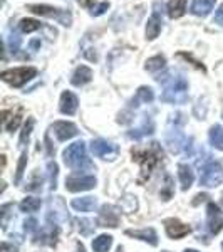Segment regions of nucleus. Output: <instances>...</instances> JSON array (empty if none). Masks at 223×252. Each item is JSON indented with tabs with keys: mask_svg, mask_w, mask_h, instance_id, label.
Here are the masks:
<instances>
[{
	"mask_svg": "<svg viewBox=\"0 0 223 252\" xmlns=\"http://www.w3.org/2000/svg\"><path fill=\"white\" fill-rule=\"evenodd\" d=\"M57 234H59L57 225H52V223H49V225H46L37 234L35 242H37V244L39 242L40 244H47V246H56V242H57Z\"/></svg>",
	"mask_w": 223,
	"mask_h": 252,
	"instance_id": "obj_17",
	"label": "nucleus"
},
{
	"mask_svg": "<svg viewBox=\"0 0 223 252\" xmlns=\"http://www.w3.org/2000/svg\"><path fill=\"white\" fill-rule=\"evenodd\" d=\"M215 2L217 0H193L192 3V14L198 15V17H205L213 10Z\"/></svg>",
	"mask_w": 223,
	"mask_h": 252,
	"instance_id": "obj_20",
	"label": "nucleus"
},
{
	"mask_svg": "<svg viewBox=\"0 0 223 252\" xmlns=\"http://www.w3.org/2000/svg\"><path fill=\"white\" fill-rule=\"evenodd\" d=\"M108 9H109V2H99L89 12H91V15H94V17H99V15H103Z\"/></svg>",
	"mask_w": 223,
	"mask_h": 252,
	"instance_id": "obj_36",
	"label": "nucleus"
},
{
	"mask_svg": "<svg viewBox=\"0 0 223 252\" xmlns=\"http://www.w3.org/2000/svg\"><path fill=\"white\" fill-rule=\"evenodd\" d=\"M165 64H166V59L163 58V56H155V58H149L148 61H146L144 69L148 72H158L165 67Z\"/></svg>",
	"mask_w": 223,
	"mask_h": 252,
	"instance_id": "obj_29",
	"label": "nucleus"
},
{
	"mask_svg": "<svg viewBox=\"0 0 223 252\" xmlns=\"http://www.w3.org/2000/svg\"><path fill=\"white\" fill-rule=\"evenodd\" d=\"M206 223L212 234H220L223 229V212L220 207L215 205L213 202H210L206 207Z\"/></svg>",
	"mask_w": 223,
	"mask_h": 252,
	"instance_id": "obj_11",
	"label": "nucleus"
},
{
	"mask_svg": "<svg viewBox=\"0 0 223 252\" xmlns=\"http://www.w3.org/2000/svg\"><path fill=\"white\" fill-rule=\"evenodd\" d=\"M97 223L101 227H111V229H116L119 225V212H117L116 207L112 205H103L99 212V217H97Z\"/></svg>",
	"mask_w": 223,
	"mask_h": 252,
	"instance_id": "obj_12",
	"label": "nucleus"
},
{
	"mask_svg": "<svg viewBox=\"0 0 223 252\" xmlns=\"http://www.w3.org/2000/svg\"><path fill=\"white\" fill-rule=\"evenodd\" d=\"M223 184V166L217 161H208L203 165L200 172V185L206 189H215V187Z\"/></svg>",
	"mask_w": 223,
	"mask_h": 252,
	"instance_id": "obj_5",
	"label": "nucleus"
},
{
	"mask_svg": "<svg viewBox=\"0 0 223 252\" xmlns=\"http://www.w3.org/2000/svg\"><path fill=\"white\" fill-rule=\"evenodd\" d=\"M52 131H54V135L59 141H67L78 135L76 125L69 123V121H56L52 125Z\"/></svg>",
	"mask_w": 223,
	"mask_h": 252,
	"instance_id": "obj_13",
	"label": "nucleus"
},
{
	"mask_svg": "<svg viewBox=\"0 0 223 252\" xmlns=\"http://www.w3.org/2000/svg\"><path fill=\"white\" fill-rule=\"evenodd\" d=\"M163 0H156L153 3V14L148 19V24H146V39L148 40H153L160 35L161 27H163Z\"/></svg>",
	"mask_w": 223,
	"mask_h": 252,
	"instance_id": "obj_7",
	"label": "nucleus"
},
{
	"mask_svg": "<svg viewBox=\"0 0 223 252\" xmlns=\"http://www.w3.org/2000/svg\"><path fill=\"white\" fill-rule=\"evenodd\" d=\"M215 22L223 27V5H220V9L215 12Z\"/></svg>",
	"mask_w": 223,
	"mask_h": 252,
	"instance_id": "obj_40",
	"label": "nucleus"
},
{
	"mask_svg": "<svg viewBox=\"0 0 223 252\" xmlns=\"http://www.w3.org/2000/svg\"><path fill=\"white\" fill-rule=\"evenodd\" d=\"M153 131H155V123H153V120L148 116V118H144L143 125H141L139 128L131 129L128 135H129V138H133V140H141V138L151 135Z\"/></svg>",
	"mask_w": 223,
	"mask_h": 252,
	"instance_id": "obj_19",
	"label": "nucleus"
},
{
	"mask_svg": "<svg viewBox=\"0 0 223 252\" xmlns=\"http://www.w3.org/2000/svg\"><path fill=\"white\" fill-rule=\"evenodd\" d=\"M155 99V93H153L151 88L148 86H141L136 91V96L131 99V108H138L141 103H151Z\"/></svg>",
	"mask_w": 223,
	"mask_h": 252,
	"instance_id": "obj_21",
	"label": "nucleus"
},
{
	"mask_svg": "<svg viewBox=\"0 0 223 252\" xmlns=\"http://www.w3.org/2000/svg\"><path fill=\"white\" fill-rule=\"evenodd\" d=\"M158 83L165 86V91L161 94V101L171 104H183L188 101V83L181 74H175L171 72L165 74L163 78H156Z\"/></svg>",
	"mask_w": 223,
	"mask_h": 252,
	"instance_id": "obj_2",
	"label": "nucleus"
},
{
	"mask_svg": "<svg viewBox=\"0 0 223 252\" xmlns=\"http://www.w3.org/2000/svg\"><path fill=\"white\" fill-rule=\"evenodd\" d=\"M0 252H17V247H14V246H12V244H9V242H3Z\"/></svg>",
	"mask_w": 223,
	"mask_h": 252,
	"instance_id": "obj_41",
	"label": "nucleus"
},
{
	"mask_svg": "<svg viewBox=\"0 0 223 252\" xmlns=\"http://www.w3.org/2000/svg\"><path fill=\"white\" fill-rule=\"evenodd\" d=\"M111 246H112V237L106 234L99 235V237H96L92 241V249H94V252H108L111 249Z\"/></svg>",
	"mask_w": 223,
	"mask_h": 252,
	"instance_id": "obj_27",
	"label": "nucleus"
},
{
	"mask_svg": "<svg viewBox=\"0 0 223 252\" xmlns=\"http://www.w3.org/2000/svg\"><path fill=\"white\" fill-rule=\"evenodd\" d=\"M40 205H42V202H40V198H35V197H27L24 198L22 202H20V210L22 212H37L40 209Z\"/></svg>",
	"mask_w": 223,
	"mask_h": 252,
	"instance_id": "obj_28",
	"label": "nucleus"
},
{
	"mask_svg": "<svg viewBox=\"0 0 223 252\" xmlns=\"http://www.w3.org/2000/svg\"><path fill=\"white\" fill-rule=\"evenodd\" d=\"M222 247H223V244H222Z\"/></svg>",
	"mask_w": 223,
	"mask_h": 252,
	"instance_id": "obj_47",
	"label": "nucleus"
},
{
	"mask_svg": "<svg viewBox=\"0 0 223 252\" xmlns=\"http://www.w3.org/2000/svg\"><path fill=\"white\" fill-rule=\"evenodd\" d=\"M34 125H35V121L32 120V118H29L27 120V123L24 125V128H22V133H20V138H19V145L20 146H24L29 141V138H30V133H32V129H34Z\"/></svg>",
	"mask_w": 223,
	"mask_h": 252,
	"instance_id": "obj_31",
	"label": "nucleus"
},
{
	"mask_svg": "<svg viewBox=\"0 0 223 252\" xmlns=\"http://www.w3.org/2000/svg\"><path fill=\"white\" fill-rule=\"evenodd\" d=\"M190 141L192 140H186L183 131H181L178 126H175V128H169V131L166 133V145H168V148L171 153H180L181 150L188 146Z\"/></svg>",
	"mask_w": 223,
	"mask_h": 252,
	"instance_id": "obj_9",
	"label": "nucleus"
},
{
	"mask_svg": "<svg viewBox=\"0 0 223 252\" xmlns=\"http://www.w3.org/2000/svg\"><path fill=\"white\" fill-rule=\"evenodd\" d=\"M14 209V204H5L2 207V229L7 230V225H9V217H10V210Z\"/></svg>",
	"mask_w": 223,
	"mask_h": 252,
	"instance_id": "obj_34",
	"label": "nucleus"
},
{
	"mask_svg": "<svg viewBox=\"0 0 223 252\" xmlns=\"http://www.w3.org/2000/svg\"><path fill=\"white\" fill-rule=\"evenodd\" d=\"M29 10L32 12V14L42 15V17L56 19L59 24H62L64 27H71V24H72V14L69 10L56 9V7H51V5H40V3L29 5Z\"/></svg>",
	"mask_w": 223,
	"mask_h": 252,
	"instance_id": "obj_4",
	"label": "nucleus"
},
{
	"mask_svg": "<svg viewBox=\"0 0 223 252\" xmlns=\"http://www.w3.org/2000/svg\"><path fill=\"white\" fill-rule=\"evenodd\" d=\"M169 185H171V178L166 177V189H171ZM161 197H163V200H169V198H171V197H169V193H165V192L161 193Z\"/></svg>",
	"mask_w": 223,
	"mask_h": 252,
	"instance_id": "obj_42",
	"label": "nucleus"
},
{
	"mask_svg": "<svg viewBox=\"0 0 223 252\" xmlns=\"http://www.w3.org/2000/svg\"><path fill=\"white\" fill-rule=\"evenodd\" d=\"M186 3L188 0H169L168 2V15L171 19H180L186 12Z\"/></svg>",
	"mask_w": 223,
	"mask_h": 252,
	"instance_id": "obj_25",
	"label": "nucleus"
},
{
	"mask_svg": "<svg viewBox=\"0 0 223 252\" xmlns=\"http://www.w3.org/2000/svg\"><path fill=\"white\" fill-rule=\"evenodd\" d=\"M19 27H20V31H22V32L30 34V32H34V31H39L40 27H42V24H40L39 20H35V19H22V20H20V24H19Z\"/></svg>",
	"mask_w": 223,
	"mask_h": 252,
	"instance_id": "obj_30",
	"label": "nucleus"
},
{
	"mask_svg": "<svg viewBox=\"0 0 223 252\" xmlns=\"http://www.w3.org/2000/svg\"><path fill=\"white\" fill-rule=\"evenodd\" d=\"M165 230L168 234V237L171 239H181L190 234V227L186 223L180 222L178 219H168V220H165Z\"/></svg>",
	"mask_w": 223,
	"mask_h": 252,
	"instance_id": "obj_14",
	"label": "nucleus"
},
{
	"mask_svg": "<svg viewBox=\"0 0 223 252\" xmlns=\"http://www.w3.org/2000/svg\"><path fill=\"white\" fill-rule=\"evenodd\" d=\"M22 108H17L14 111V109H5V111L2 113V123H3V128L7 129V131H15V129L19 128L20 121H22Z\"/></svg>",
	"mask_w": 223,
	"mask_h": 252,
	"instance_id": "obj_15",
	"label": "nucleus"
},
{
	"mask_svg": "<svg viewBox=\"0 0 223 252\" xmlns=\"http://www.w3.org/2000/svg\"><path fill=\"white\" fill-rule=\"evenodd\" d=\"M49 175H51V189L56 190V187H57V165L54 161L49 163Z\"/></svg>",
	"mask_w": 223,
	"mask_h": 252,
	"instance_id": "obj_35",
	"label": "nucleus"
},
{
	"mask_svg": "<svg viewBox=\"0 0 223 252\" xmlns=\"http://www.w3.org/2000/svg\"><path fill=\"white\" fill-rule=\"evenodd\" d=\"M71 205L78 212H92L97 205V200L94 197H81V198H74L71 202Z\"/></svg>",
	"mask_w": 223,
	"mask_h": 252,
	"instance_id": "obj_22",
	"label": "nucleus"
},
{
	"mask_svg": "<svg viewBox=\"0 0 223 252\" xmlns=\"http://www.w3.org/2000/svg\"><path fill=\"white\" fill-rule=\"evenodd\" d=\"M78 223H79V230L83 232L84 235H89L92 232V229H94V225H91V222L89 220H78Z\"/></svg>",
	"mask_w": 223,
	"mask_h": 252,
	"instance_id": "obj_38",
	"label": "nucleus"
},
{
	"mask_svg": "<svg viewBox=\"0 0 223 252\" xmlns=\"http://www.w3.org/2000/svg\"><path fill=\"white\" fill-rule=\"evenodd\" d=\"M163 252H168V251H163Z\"/></svg>",
	"mask_w": 223,
	"mask_h": 252,
	"instance_id": "obj_46",
	"label": "nucleus"
},
{
	"mask_svg": "<svg viewBox=\"0 0 223 252\" xmlns=\"http://www.w3.org/2000/svg\"><path fill=\"white\" fill-rule=\"evenodd\" d=\"M185 252H198V251H195V249H185Z\"/></svg>",
	"mask_w": 223,
	"mask_h": 252,
	"instance_id": "obj_45",
	"label": "nucleus"
},
{
	"mask_svg": "<svg viewBox=\"0 0 223 252\" xmlns=\"http://www.w3.org/2000/svg\"><path fill=\"white\" fill-rule=\"evenodd\" d=\"M64 163L72 170H92L94 165L87 158L86 153V143L84 141H76V143L69 145L64 150Z\"/></svg>",
	"mask_w": 223,
	"mask_h": 252,
	"instance_id": "obj_3",
	"label": "nucleus"
},
{
	"mask_svg": "<svg viewBox=\"0 0 223 252\" xmlns=\"http://www.w3.org/2000/svg\"><path fill=\"white\" fill-rule=\"evenodd\" d=\"M9 47L12 51V54H17L19 49H20V37L17 34H12L9 37Z\"/></svg>",
	"mask_w": 223,
	"mask_h": 252,
	"instance_id": "obj_37",
	"label": "nucleus"
},
{
	"mask_svg": "<svg viewBox=\"0 0 223 252\" xmlns=\"http://www.w3.org/2000/svg\"><path fill=\"white\" fill-rule=\"evenodd\" d=\"M178 177H180V182H181V189L183 190H188L190 187L193 185V180H195V175L192 172L188 165H178Z\"/></svg>",
	"mask_w": 223,
	"mask_h": 252,
	"instance_id": "obj_24",
	"label": "nucleus"
},
{
	"mask_svg": "<svg viewBox=\"0 0 223 252\" xmlns=\"http://www.w3.org/2000/svg\"><path fill=\"white\" fill-rule=\"evenodd\" d=\"M133 160L136 163H139L141 166V177H139V184L148 180L151 177V173L163 163V150H161L160 143L153 141L144 148H133L131 150Z\"/></svg>",
	"mask_w": 223,
	"mask_h": 252,
	"instance_id": "obj_1",
	"label": "nucleus"
},
{
	"mask_svg": "<svg viewBox=\"0 0 223 252\" xmlns=\"http://www.w3.org/2000/svg\"><path fill=\"white\" fill-rule=\"evenodd\" d=\"M24 229H26V232H34V230L37 229V220H35V219H29V220H26V223H24Z\"/></svg>",
	"mask_w": 223,
	"mask_h": 252,
	"instance_id": "obj_39",
	"label": "nucleus"
},
{
	"mask_svg": "<svg viewBox=\"0 0 223 252\" xmlns=\"http://www.w3.org/2000/svg\"><path fill=\"white\" fill-rule=\"evenodd\" d=\"M26 163H27V153L24 152L20 155V160H19V165H17V173H15V184H20V178L24 175V168H26Z\"/></svg>",
	"mask_w": 223,
	"mask_h": 252,
	"instance_id": "obj_33",
	"label": "nucleus"
},
{
	"mask_svg": "<svg viewBox=\"0 0 223 252\" xmlns=\"http://www.w3.org/2000/svg\"><path fill=\"white\" fill-rule=\"evenodd\" d=\"M126 235L129 237L139 239L143 242H148L149 246H156L158 244V235L155 229H141V230H126Z\"/></svg>",
	"mask_w": 223,
	"mask_h": 252,
	"instance_id": "obj_18",
	"label": "nucleus"
},
{
	"mask_svg": "<svg viewBox=\"0 0 223 252\" xmlns=\"http://www.w3.org/2000/svg\"><path fill=\"white\" fill-rule=\"evenodd\" d=\"M96 187V178L92 175H71L66 180L69 192H86Z\"/></svg>",
	"mask_w": 223,
	"mask_h": 252,
	"instance_id": "obj_8",
	"label": "nucleus"
},
{
	"mask_svg": "<svg viewBox=\"0 0 223 252\" xmlns=\"http://www.w3.org/2000/svg\"><path fill=\"white\" fill-rule=\"evenodd\" d=\"M78 249H79V252H86V251H84V246H83V244H79Z\"/></svg>",
	"mask_w": 223,
	"mask_h": 252,
	"instance_id": "obj_44",
	"label": "nucleus"
},
{
	"mask_svg": "<svg viewBox=\"0 0 223 252\" xmlns=\"http://www.w3.org/2000/svg\"><path fill=\"white\" fill-rule=\"evenodd\" d=\"M91 152L94 153L97 158H103V160L112 161L117 157V148L116 145L109 143L106 140H94L91 143Z\"/></svg>",
	"mask_w": 223,
	"mask_h": 252,
	"instance_id": "obj_10",
	"label": "nucleus"
},
{
	"mask_svg": "<svg viewBox=\"0 0 223 252\" xmlns=\"http://www.w3.org/2000/svg\"><path fill=\"white\" fill-rule=\"evenodd\" d=\"M78 97H76L74 93L71 91H64L62 94H60V103H59V109L60 113H64V115H74L76 111H78Z\"/></svg>",
	"mask_w": 223,
	"mask_h": 252,
	"instance_id": "obj_16",
	"label": "nucleus"
},
{
	"mask_svg": "<svg viewBox=\"0 0 223 252\" xmlns=\"http://www.w3.org/2000/svg\"><path fill=\"white\" fill-rule=\"evenodd\" d=\"M78 2L81 3V5L89 7V9H92V7L96 5V0H78Z\"/></svg>",
	"mask_w": 223,
	"mask_h": 252,
	"instance_id": "obj_43",
	"label": "nucleus"
},
{
	"mask_svg": "<svg viewBox=\"0 0 223 252\" xmlns=\"http://www.w3.org/2000/svg\"><path fill=\"white\" fill-rule=\"evenodd\" d=\"M208 138H210V143H212L213 148L222 150L223 152V126H220V125L212 126V128H210V133H208Z\"/></svg>",
	"mask_w": 223,
	"mask_h": 252,
	"instance_id": "obj_26",
	"label": "nucleus"
},
{
	"mask_svg": "<svg viewBox=\"0 0 223 252\" xmlns=\"http://www.w3.org/2000/svg\"><path fill=\"white\" fill-rule=\"evenodd\" d=\"M91 79H92V71H91V69H89L87 66H79L74 71V74H72L71 83L74 84V86H84V84H87Z\"/></svg>",
	"mask_w": 223,
	"mask_h": 252,
	"instance_id": "obj_23",
	"label": "nucleus"
},
{
	"mask_svg": "<svg viewBox=\"0 0 223 252\" xmlns=\"http://www.w3.org/2000/svg\"><path fill=\"white\" fill-rule=\"evenodd\" d=\"M37 69L35 67H15V69H7L2 72V79L7 84L14 88H20L26 83H29L32 78H35Z\"/></svg>",
	"mask_w": 223,
	"mask_h": 252,
	"instance_id": "obj_6",
	"label": "nucleus"
},
{
	"mask_svg": "<svg viewBox=\"0 0 223 252\" xmlns=\"http://www.w3.org/2000/svg\"><path fill=\"white\" fill-rule=\"evenodd\" d=\"M121 207H123L124 212H128V214L135 212L136 207H138L136 197H133V195H126V197L123 198V204H121Z\"/></svg>",
	"mask_w": 223,
	"mask_h": 252,
	"instance_id": "obj_32",
	"label": "nucleus"
}]
</instances>
